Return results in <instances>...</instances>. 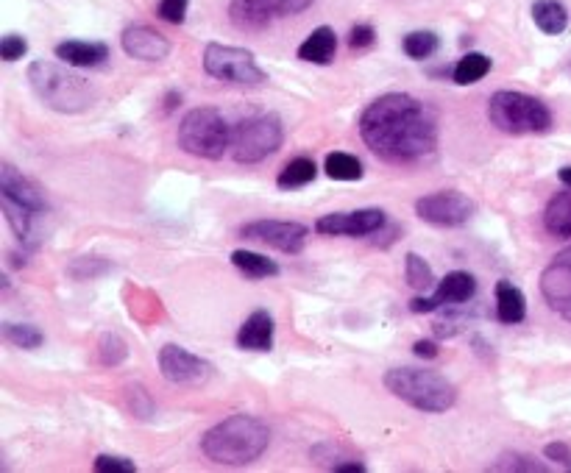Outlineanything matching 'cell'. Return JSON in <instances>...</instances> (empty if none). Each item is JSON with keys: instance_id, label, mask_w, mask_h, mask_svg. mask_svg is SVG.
Masks as SVG:
<instances>
[{"instance_id": "4dcf8cb0", "label": "cell", "mask_w": 571, "mask_h": 473, "mask_svg": "<svg viewBox=\"0 0 571 473\" xmlns=\"http://www.w3.org/2000/svg\"><path fill=\"white\" fill-rule=\"evenodd\" d=\"M438 48H441V39H438V34H432V31H413V34H407L402 39V51L410 59H416V62L429 59Z\"/></svg>"}, {"instance_id": "f546056e", "label": "cell", "mask_w": 571, "mask_h": 473, "mask_svg": "<svg viewBox=\"0 0 571 473\" xmlns=\"http://www.w3.org/2000/svg\"><path fill=\"white\" fill-rule=\"evenodd\" d=\"M488 471H505V473H513V471H524V473H544L549 471L544 462H538L535 457L530 454H519V451H505V454H499L491 465H488Z\"/></svg>"}, {"instance_id": "cb8c5ba5", "label": "cell", "mask_w": 571, "mask_h": 473, "mask_svg": "<svg viewBox=\"0 0 571 473\" xmlns=\"http://www.w3.org/2000/svg\"><path fill=\"white\" fill-rule=\"evenodd\" d=\"M315 176H318V167H315L310 156H296V159H290V162L279 170L276 184H279L282 190H299V187H307L310 181H315Z\"/></svg>"}, {"instance_id": "ac0fdd59", "label": "cell", "mask_w": 571, "mask_h": 473, "mask_svg": "<svg viewBox=\"0 0 571 473\" xmlns=\"http://www.w3.org/2000/svg\"><path fill=\"white\" fill-rule=\"evenodd\" d=\"M273 334H276V326H273L271 312L257 309V312H251V315L243 320V326H240V332H237V346L243 348V351L265 354V351H271L273 348Z\"/></svg>"}, {"instance_id": "836d02e7", "label": "cell", "mask_w": 571, "mask_h": 473, "mask_svg": "<svg viewBox=\"0 0 571 473\" xmlns=\"http://www.w3.org/2000/svg\"><path fill=\"white\" fill-rule=\"evenodd\" d=\"M95 471L98 473H137V465L129 457H115V454H98L95 457Z\"/></svg>"}, {"instance_id": "f35d334b", "label": "cell", "mask_w": 571, "mask_h": 473, "mask_svg": "<svg viewBox=\"0 0 571 473\" xmlns=\"http://www.w3.org/2000/svg\"><path fill=\"white\" fill-rule=\"evenodd\" d=\"M315 0H276L279 6V17H293V14H301L310 9Z\"/></svg>"}, {"instance_id": "d6a6232c", "label": "cell", "mask_w": 571, "mask_h": 473, "mask_svg": "<svg viewBox=\"0 0 571 473\" xmlns=\"http://www.w3.org/2000/svg\"><path fill=\"white\" fill-rule=\"evenodd\" d=\"M187 9H190V0H159V17L170 23V26H182L187 20Z\"/></svg>"}, {"instance_id": "5b68a950", "label": "cell", "mask_w": 571, "mask_h": 473, "mask_svg": "<svg viewBox=\"0 0 571 473\" xmlns=\"http://www.w3.org/2000/svg\"><path fill=\"white\" fill-rule=\"evenodd\" d=\"M232 131L234 128L229 126V120L218 109L198 106L182 117L176 140L184 154L218 162L226 151H232Z\"/></svg>"}, {"instance_id": "8992f818", "label": "cell", "mask_w": 571, "mask_h": 473, "mask_svg": "<svg viewBox=\"0 0 571 473\" xmlns=\"http://www.w3.org/2000/svg\"><path fill=\"white\" fill-rule=\"evenodd\" d=\"M488 120L505 134L524 137V134H546L552 128V112L544 101L527 92L499 90L488 101Z\"/></svg>"}, {"instance_id": "ffe728a7", "label": "cell", "mask_w": 571, "mask_h": 473, "mask_svg": "<svg viewBox=\"0 0 571 473\" xmlns=\"http://www.w3.org/2000/svg\"><path fill=\"white\" fill-rule=\"evenodd\" d=\"M496 318L505 326H516L527 318V298L513 282H496Z\"/></svg>"}, {"instance_id": "7402d4cb", "label": "cell", "mask_w": 571, "mask_h": 473, "mask_svg": "<svg viewBox=\"0 0 571 473\" xmlns=\"http://www.w3.org/2000/svg\"><path fill=\"white\" fill-rule=\"evenodd\" d=\"M533 20L535 26L541 28L549 37H558L569 28V12L560 0H535L533 3Z\"/></svg>"}, {"instance_id": "ab89813d", "label": "cell", "mask_w": 571, "mask_h": 473, "mask_svg": "<svg viewBox=\"0 0 571 473\" xmlns=\"http://www.w3.org/2000/svg\"><path fill=\"white\" fill-rule=\"evenodd\" d=\"M413 354L421 359H435L438 357V343H432V340H416Z\"/></svg>"}, {"instance_id": "8fae6325", "label": "cell", "mask_w": 571, "mask_h": 473, "mask_svg": "<svg viewBox=\"0 0 571 473\" xmlns=\"http://www.w3.org/2000/svg\"><path fill=\"white\" fill-rule=\"evenodd\" d=\"M240 234L246 240L268 245V248H276L290 256L301 254L310 240V229L304 223H293V220H254V223H246Z\"/></svg>"}, {"instance_id": "4316f807", "label": "cell", "mask_w": 571, "mask_h": 473, "mask_svg": "<svg viewBox=\"0 0 571 473\" xmlns=\"http://www.w3.org/2000/svg\"><path fill=\"white\" fill-rule=\"evenodd\" d=\"M404 279H407V284L416 293H432L438 287V279H435V273L429 268V262L421 259L418 254L404 256Z\"/></svg>"}, {"instance_id": "277c9868", "label": "cell", "mask_w": 571, "mask_h": 473, "mask_svg": "<svg viewBox=\"0 0 571 473\" xmlns=\"http://www.w3.org/2000/svg\"><path fill=\"white\" fill-rule=\"evenodd\" d=\"M385 387L413 410L429 412V415L452 410L457 404L455 384L443 373L427 371V368H390L385 373Z\"/></svg>"}, {"instance_id": "7a4b0ae2", "label": "cell", "mask_w": 571, "mask_h": 473, "mask_svg": "<svg viewBox=\"0 0 571 473\" xmlns=\"http://www.w3.org/2000/svg\"><path fill=\"white\" fill-rule=\"evenodd\" d=\"M268 446H271L268 423L243 412L215 423L207 435L201 437L204 457L215 465H229V468H243L257 462Z\"/></svg>"}, {"instance_id": "7c38bea8", "label": "cell", "mask_w": 571, "mask_h": 473, "mask_svg": "<svg viewBox=\"0 0 571 473\" xmlns=\"http://www.w3.org/2000/svg\"><path fill=\"white\" fill-rule=\"evenodd\" d=\"M159 371L168 379L170 384H179V387H198V384H207L212 379V362L207 359L195 357L187 348L182 346H165L159 351Z\"/></svg>"}, {"instance_id": "484cf974", "label": "cell", "mask_w": 571, "mask_h": 473, "mask_svg": "<svg viewBox=\"0 0 571 473\" xmlns=\"http://www.w3.org/2000/svg\"><path fill=\"white\" fill-rule=\"evenodd\" d=\"M0 209H3V215H6V223H9V229L14 231V237H17L20 243H26L28 237H31V229H34V215H37V212H31L28 206L17 204L12 198H6V195H0Z\"/></svg>"}, {"instance_id": "5bb4252c", "label": "cell", "mask_w": 571, "mask_h": 473, "mask_svg": "<svg viewBox=\"0 0 571 473\" xmlns=\"http://www.w3.org/2000/svg\"><path fill=\"white\" fill-rule=\"evenodd\" d=\"M541 295L552 312L571 320V248H563L541 273Z\"/></svg>"}, {"instance_id": "9a60e30c", "label": "cell", "mask_w": 571, "mask_h": 473, "mask_svg": "<svg viewBox=\"0 0 571 473\" xmlns=\"http://www.w3.org/2000/svg\"><path fill=\"white\" fill-rule=\"evenodd\" d=\"M123 51L140 62H162L170 56V39L151 26H129L120 37Z\"/></svg>"}, {"instance_id": "d590c367", "label": "cell", "mask_w": 571, "mask_h": 473, "mask_svg": "<svg viewBox=\"0 0 571 473\" xmlns=\"http://www.w3.org/2000/svg\"><path fill=\"white\" fill-rule=\"evenodd\" d=\"M126 343L117 337V334H106L104 340H101V359H104L106 365H120L123 359H126Z\"/></svg>"}, {"instance_id": "83f0119b", "label": "cell", "mask_w": 571, "mask_h": 473, "mask_svg": "<svg viewBox=\"0 0 571 473\" xmlns=\"http://www.w3.org/2000/svg\"><path fill=\"white\" fill-rule=\"evenodd\" d=\"M488 73H491V59H488L485 53H466V56L455 64L452 78H455V84H460V87H468V84L482 81Z\"/></svg>"}, {"instance_id": "603a6c76", "label": "cell", "mask_w": 571, "mask_h": 473, "mask_svg": "<svg viewBox=\"0 0 571 473\" xmlns=\"http://www.w3.org/2000/svg\"><path fill=\"white\" fill-rule=\"evenodd\" d=\"M544 226L552 237H571V190L558 192L544 209Z\"/></svg>"}, {"instance_id": "f1b7e54d", "label": "cell", "mask_w": 571, "mask_h": 473, "mask_svg": "<svg viewBox=\"0 0 571 473\" xmlns=\"http://www.w3.org/2000/svg\"><path fill=\"white\" fill-rule=\"evenodd\" d=\"M324 170L329 179L335 181H360L363 179V162L357 156L343 154V151H335V154L326 156Z\"/></svg>"}, {"instance_id": "ba28073f", "label": "cell", "mask_w": 571, "mask_h": 473, "mask_svg": "<svg viewBox=\"0 0 571 473\" xmlns=\"http://www.w3.org/2000/svg\"><path fill=\"white\" fill-rule=\"evenodd\" d=\"M204 70L226 84L257 87L268 81V73L257 64L254 53L246 48H234V45H221V42H209L204 48Z\"/></svg>"}, {"instance_id": "60d3db41", "label": "cell", "mask_w": 571, "mask_h": 473, "mask_svg": "<svg viewBox=\"0 0 571 473\" xmlns=\"http://www.w3.org/2000/svg\"><path fill=\"white\" fill-rule=\"evenodd\" d=\"M332 471L335 473H365L368 468H365L363 462L351 460V462H335V465H332Z\"/></svg>"}, {"instance_id": "8d00e7d4", "label": "cell", "mask_w": 571, "mask_h": 473, "mask_svg": "<svg viewBox=\"0 0 571 473\" xmlns=\"http://www.w3.org/2000/svg\"><path fill=\"white\" fill-rule=\"evenodd\" d=\"M374 39H377V31H374V26H368V23H360V26L351 28L349 45L354 48V51H363V48H371V45H374Z\"/></svg>"}, {"instance_id": "4fadbf2b", "label": "cell", "mask_w": 571, "mask_h": 473, "mask_svg": "<svg viewBox=\"0 0 571 473\" xmlns=\"http://www.w3.org/2000/svg\"><path fill=\"white\" fill-rule=\"evenodd\" d=\"M385 229L382 209H357V212H332L315 220V231L324 237H368Z\"/></svg>"}, {"instance_id": "2e32d148", "label": "cell", "mask_w": 571, "mask_h": 473, "mask_svg": "<svg viewBox=\"0 0 571 473\" xmlns=\"http://www.w3.org/2000/svg\"><path fill=\"white\" fill-rule=\"evenodd\" d=\"M0 195H6V198H12L17 204L28 206L31 212H45L48 209V201H45V195L39 190L34 181L23 176L17 167H12L9 162H3L0 165Z\"/></svg>"}, {"instance_id": "e575fe53", "label": "cell", "mask_w": 571, "mask_h": 473, "mask_svg": "<svg viewBox=\"0 0 571 473\" xmlns=\"http://www.w3.org/2000/svg\"><path fill=\"white\" fill-rule=\"evenodd\" d=\"M28 53V39L20 34H6L0 39V59L3 62H17Z\"/></svg>"}, {"instance_id": "30bf717a", "label": "cell", "mask_w": 571, "mask_h": 473, "mask_svg": "<svg viewBox=\"0 0 571 473\" xmlns=\"http://www.w3.org/2000/svg\"><path fill=\"white\" fill-rule=\"evenodd\" d=\"M474 295H477V279L468 270H452L443 276L432 293H418L410 301V312L424 315V312H435L443 307H460V304H468Z\"/></svg>"}, {"instance_id": "52a82bcc", "label": "cell", "mask_w": 571, "mask_h": 473, "mask_svg": "<svg viewBox=\"0 0 571 473\" xmlns=\"http://www.w3.org/2000/svg\"><path fill=\"white\" fill-rule=\"evenodd\" d=\"M285 142V126L282 117L257 115L237 123L232 131V159L237 165H257L262 159L273 156Z\"/></svg>"}, {"instance_id": "44dd1931", "label": "cell", "mask_w": 571, "mask_h": 473, "mask_svg": "<svg viewBox=\"0 0 571 473\" xmlns=\"http://www.w3.org/2000/svg\"><path fill=\"white\" fill-rule=\"evenodd\" d=\"M338 53V34L329 26L312 31L310 37L299 45V59L310 64H329Z\"/></svg>"}, {"instance_id": "d4e9b609", "label": "cell", "mask_w": 571, "mask_h": 473, "mask_svg": "<svg viewBox=\"0 0 571 473\" xmlns=\"http://www.w3.org/2000/svg\"><path fill=\"white\" fill-rule=\"evenodd\" d=\"M232 265L240 273H246L248 279H271V276H279V265L268 259V256L257 254V251H234Z\"/></svg>"}, {"instance_id": "1f68e13d", "label": "cell", "mask_w": 571, "mask_h": 473, "mask_svg": "<svg viewBox=\"0 0 571 473\" xmlns=\"http://www.w3.org/2000/svg\"><path fill=\"white\" fill-rule=\"evenodd\" d=\"M3 337H6V343L26 348V351H34L45 343V334L31 323H3Z\"/></svg>"}, {"instance_id": "b9f144b4", "label": "cell", "mask_w": 571, "mask_h": 473, "mask_svg": "<svg viewBox=\"0 0 571 473\" xmlns=\"http://www.w3.org/2000/svg\"><path fill=\"white\" fill-rule=\"evenodd\" d=\"M558 179L563 181V184H566V187L571 190V167H563V170L558 173Z\"/></svg>"}, {"instance_id": "e0dca14e", "label": "cell", "mask_w": 571, "mask_h": 473, "mask_svg": "<svg viewBox=\"0 0 571 473\" xmlns=\"http://www.w3.org/2000/svg\"><path fill=\"white\" fill-rule=\"evenodd\" d=\"M279 17L276 0H232L229 3V20L240 31H262Z\"/></svg>"}, {"instance_id": "3957f363", "label": "cell", "mask_w": 571, "mask_h": 473, "mask_svg": "<svg viewBox=\"0 0 571 473\" xmlns=\"http://www.w3.org/2000/svg\"><path fill=\"white\" fill-rule=\"evenodd\" d=\"M28 84L39 101L62 115L87 112L98 95L90 81L70 70L65 62H34L28 67Z\"/></svg>"}, {"instance_id": "6da1fadb", "label": "cell", "mask_w": 571, "mask_h": 473, "mask_svg": "<svg viewBox=\"0 0 571 473\" xmlns=\"http://www.w3.org/2000/svg\"><path fill=\"white\" fill-rule=\"evenodd\" d=\"M360 137L385 162L407 165L438 148L435 109L410 92H385L360 115Z\"/></svg>"}, {"instance_id": "74e56055", "label": "cell", "mask_w": 571, "mask_h": 473, "mask_svg": "<svg viewBox=\"0 0 571 473\" xmlns=\"http://www.w3.org/2000/svg\"><path fill=\"white\" fill-rule=\"evenodd\" d=\"M544 457L546 460L558 462L560 468L571 471V448L566 446V443H549V446L544 448Z\"/></svg>"}, {"instance_id": "d6986e66", "label": "cell", "mask_w": 571, "mask_h": 473, "mask_svg": "<svg viewBox=\"0 0 571 473\" xmlns=\"http://www.w3.org/2000/svg\"><path fill=\"white\" fill-rule=\"evenodd\" d=\"M56 59L70 67H98L109 59V48L104 42H84V39H67L56 45Z\"/></svg>"}, {"instance_id": "9c48e42d", "label": "cell", "mask_w": 571, "mask_h": 473, "mask_svg": "<svg viewBox=\"0 0 571 473\" xmlns=\"http://www.w3.org/2000/svg\"><path fill=\"white\" fill-rule=\"evenodd\" d=\"M474 212H477V204L457 190L429 192V195L416 201L418 218L427 220L432 226H446V229H455V226L468 223V220L474 218Z\"/></svg>"}]
</instances>
